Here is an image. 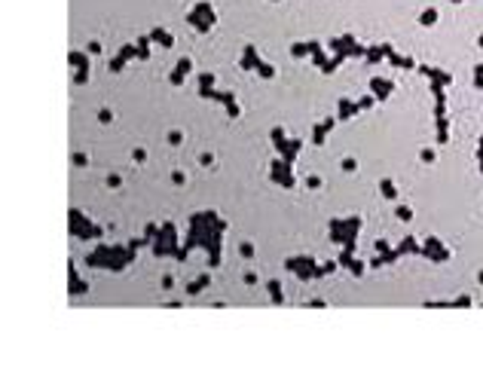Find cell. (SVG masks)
Masks as SVG:
<instances>
[{
	"mask_svg": "<svg viewBox=\"0 0 483 373\" xmlns=\"http://www.w3.org/2000/svg\"><path fill=\"white\" fill-rule=\"evenodd\" d=\"M70 226H74V236H80V239H98V236H101V229H98L95 223L83 220L80 211H70Z\"/></svg>",
	"mask_w": 483,
	"mask_h": 373,
	"instance_id": "obj_1",
	"label": "cell"
},
{
	"mask_svg": "<svg viewBox=\"0 0 483 373\" xmlns=\"http://www.w3.org/2000/svg\"><path fill=\"white\" fill-rule=\"evenodd\" d=\"M284 266H288L291 272H297L303 281H309V278L315 275V260H312L309 254H303V257H291V260L284 263Z\"/></svg>",
	"mask_w": 483,
	"mask_h": 373,
	"instance_id": "obj_2",
	"label": "cell"
},
{
	"mask_svg": "<svg viewBox=\"0 0 483 373\" xmlns=\"http://www.w3.org/2000/svg\"><path fill=\"white\" fill-rule=\"evenodd\" d=\"M272 181L281 184V187H294V177L288 171V159H275L272 162Z\"/></svg>",
	"mask_w": 483,
	"mask_h": 373,
	"instance_id": "obj_3",
	"label": "cell"
},
{
	"mask_svg": "<svg viewBox=\"0 0 483 373\" xmlns=\"http://www.w3.org/2000/svg\"><path fill=\"white\" fill-rule=\"evenodd\" d=\"M190 67H193V64H190V58H181V61H177V67L171 70V86H181V83H184V77L190 74Z\"/></svg>",
	"mask_w": 483,
	"mask_h": 373,
	"instance_id": "obj_4",
	"label": "cell"
},
{
	"mask_svg": "<svg viewBox=\"0 0 483 373\" xmlns=\"http://www.w3.org/2000/svg\"><path fill=\"white\" fill-rule=\"evenodd\" d=\"M150 40H153V43H162V46H174V37H171L168 31H162V28H156V31L150 34Z\"/></svg>",
	"mask_w": 483,
	"mask_h": 373,
	"instance_id": "obj_5",
	"label": "cell"
},
{
	"mask_svg": "<svg viewBox=\"0 0 483 373\" xmlns=\"http://www.w3.org/2000/svg\"><path fill=\"white\" fill-rule=\"evenodd\" d=\"M333 129V116L330 119H324V122H321V126H315V135H312V141H315V144H321V141H324V135Z\"/></svg>",
	"mask_w": 483,
	"mask_h": 373,
	"instance_id": "obj_6",
	"label": "cell"
},
{
	"mask_svg": "<svg viewBox=\"0 0 483 373\" xmlns=\"http://www.w3.org/2000/svg\"><path fill=\"white\" fill-rule=\"evenodd\" d=\"M199 83H202V86H199V95H202V98H211V92H214V77H211V74H202Z\"/></svg>",
	"mask_w": 483,
	"mask_h": 373,
	"instance_id": "obj_7",
	"label": "cell"
},
{
	"mask_svg": "<svg viewBox=\"0 0 483 373\" xmlns=\"http://www.w3.org/2000/svg\"><path fill=\"white\" fill-rule=\"evenodd\" d=\"M257 64H260V58H257L254 46H248V49H245V58H242V67H248V70H251V67H257Z\"/></svg>",
	"mask_w": 483,
	"mask_h": 373,
	"instance_id": "obj_8",
	"label": "cell"
},
{
	"mask_svg": "<svg viewBox=\"0 0 483 373\" xmlns=\"http://www.w3.org/2000/svg\"><path fill=\"white\" fill-rule=\"evenodd\" d=\"M266 291H269L272 303H284V297H281V285H278V281H269V285H266Z\"/></svg>",
	"mask_w": 483,
	"mask_h": 373,
	"instance_id": "obj_9",
	"label": "cell"
},
{
	"mask_svg": "<svg viewBox=\"0 0 483 373\" xmlns=\"http://www.w3.org/2000/svg\"><path fill=\"white\" fill-rule=\"evenodd\" d=\"M138 58H150V37L138 40Z\"/></svg>",
	"mask_w": 483,
	"mask_h": 373,
	"instance_id": "obj_10",
	"label": "cell"
},
{
	"mask_svg": "<svg viewBox=\"0 0 483 373\" xmlns=\"http://www.w3.org/2000/svg\"><path fill=\"white\" fill-rule=\"evenodd\" d=\"M272 144H275V150H278V153L284 150V144H288V141H284V132H281V129H272Z\"/></svg>",
	"mask_w": 483,
	"mask_h": 373,
	"instance_id": "obj_11",
	"label": "cell"
},
{
	"mask_svg": "<svg viewBox=\"0 0 483 373\" xmlns=\"http://www.w3.org/2000/svg\"><path fill=\"white\" fill-rule=\"evenodd\" d=\"M70 278H74V281H70V294H83V291H89V285H86V281H77L74 272H70Z\"/></svg>",
	"mask_w": 483,
	"mask_h": 373,
	"instance_id": "obj_12",
	"label": "cell"
},
{
	"mask_svg": "<svg viewBox=\"0 0 483 373\" xmlns=\"http://www.w3.org/2000/svg\"><path fill=\"white\" fill-rule=\"evenodd\" d=\"M291 52H294V58H303V55H309V52H312V46L309 43H297Z\"/></svg>",
	"mask_w": 483,
	"mask_h": 373,
	"instance_id": "obj_13",
	"label": "cell"
},
{
	"mask_svg": "<svg viewBox=\"0 0 483 373\" xmlns=\"http://www.w3.org/2000/svg\"><path fill=\"white\" fill-rule=\"evenodd\" d=\"M330 239H333V242H339V239H343V223H339V220H333V223H330Z\"/></svg>",
	"mask_w": 483,
	"mask_h": 373,
	"instance_id": "obj_14",
	"label": "cell"
},
{
	"mask_svg": "<svg viewBox=\"0 0 483 373\" xmlns=\"http://www.w3.org/2000/svg\"><path fill=\"white\" fill-rule=\"evenodd\" d=\"M257 74H260L263 80H269V77L275 74V70H272V64H263V61H260V64H257Z\"/></svg>",
	"mask_w": 483,
	"mask_h": 373,
	"instance_id": "obj_15",
	"label": "cell"
},
{
	"mask_svg": "<svg viewBox=\"0 0 483 373\" xmlns=\"http://www.w3.org/2000/svg\"><path fill=\"white\" fill-rule=\"evenodd\" d=\"M86 80H89V64H83V67L77 70V77H74V83H77V86H83Z\"/></svg>",
	"mask_w": 483,
	"mask_h": 373,
	"instance_id": "obj_16",
	"label": "cell"
},
{
	"mask_svg": "<svg viewBox=\"0 0 483 373\" xmlns=\"http://www.w3.org/2000/svg\"><path fill=\"white\" fill-rule=\"evenodd\" d=\"M208 281H211V278H199V281H193V285L187 288V294H199V291H202V288L208 285Z\"/></svg>",
	"mask_w": 483,
	"mask_h": 373,
	"instance_id": "obj_17",
	"label": "cell"
},
{
	"mask_svg": "<svg viewBox=\"0 0 483 373\" xmlns=\"http://www.w3.org/2000/svg\"><path fill=\"white\" fill-rule=\"evenodd\" d=\"M226 113H229V116H239V104L232 101V95L226 98Z\"/></svg>",
	"mask_w": 483,
	"mask_h": 373,
	"instance_id": "obj_18",
	"label": "cell"
},
{
	"mask_svg": "<svg viewBox=\"0 0 483 373\" xmlns=\"http://www.w3.org/2000/svg\"><path fill=\"white\" fill-rule=\"evenodd\" d=\"M349 113H355V107L349 101H339V116H349Z\"/></svg>",
	"mask_w": 483,
	"mask_h": 373,
	"instance_id": "obj_19",
	"label": "cell"
},
{
	"mask_svg": "<svg viewBox=\"0 0 483 373\" xmlns=\"http://www.w3.org/2000/svg\"><path fill=\"white\" fill-rule=\"evenodd\" d=\"M122 64H126V58H122V55L110 58V70H122Z\"/></svg>",
	"mask_w": 483,
	"mask_h": 373,
	"instance_id": "obj_20",
	"label": "cell"
},
{
	"mask_svg": "<svg viewBox=\"0 0 483 373\" xmlns=\"http://www.w3.org/2000/svg\"><path fill=\"white\" fill-rule=\"evenodd\" d=\"M119 184H122V177H119V174H110V177H107V187H113V190H116Z\"/></svg>",
	"mask_w": 483,
	"mask_h": 373,
	"instance_id": "obj_21",
	"label": "cell"
},
{
	"mask_svg": "<svg viewBox=\"0 0 483 373\" xmlns=\"http://www.w3.org/2000/svg\"><path fill=\"white\" fill-rule=\"evenodd\" d=\"M132 159H135V162H144V159H147V150H141V147H138V150L132 153Z\"/></svg>",
	"mask_w": 483,
	"mask_h": 373,
	"instance_id": "obj_22",
	"label": "cell"
},
{
	"mask_svg": "<svg viewBox=\"0 0 483 373\" xmlns=\"http://www.w3.org/2000/svg\"><path fill=\"white\" fill-rule=\"evenodd\" d=\"M239 251H242V257H254V248H251V245H248V242H245V245L239 248Z\"/></svg>",
	"mask_w": 483,
	"mask_h": 373,
	"instance_id": "obj_23",
	"label": "cell"
},
{
	"mask_svg": "<svg viewBox=\"0 0 483 373\" xmlns=\"http://www.w3.org/2000/svg\"><path fill=\"white\" fill-rule=\"evenodd\" d=\"M373 89H376V92H382V95L388 92V86H382V80H373Z\"/></svg>",
	"mask_w": 483,
	"mask_h": 373,
	"instance_id": "obj_24",
	"label": "cell"
},
{
	"mask_svg": "<svg viewBox=\"0 0 483 373\" xmlns=\"http://www.w3.org/2000/svg\"><path fill=\"white\" fill-rule=\"evenodd\" d=\"M349 266H352V272H355V275H361V269H364V266H361V263H355V260H349Z\"/></svg>",
	"mask_w": 483,
	"mask_h": 373,
	"instance_id": "obj_25",
	"label": "cell"
},
{
	"mask_svg": "<svg viewBox=\"0 0 483 373\" xmlns=\"http://www.w3.org/2000/svg\"><path fill=\"white\" fill-rule=\"evenodd\" d=\"M306 184H309V187L315 190V187H321V177H315V174H312V177H309V181H306Z\"/></svg>",
	"mask_w": 483,
	"mask_h": 373,
	"instance_id": "obj_26",
	"label": "cell"
}]
</instances>
